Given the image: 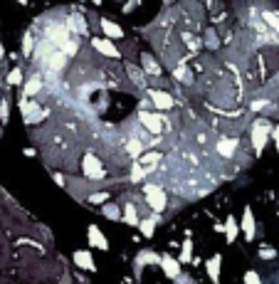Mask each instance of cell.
Masks as SVG:
<instances>
[{"instance_id": "1", "label": "cell", "mask_w": 279, "mask_h": 284, "mask_svg": "<svg viewBox=\"0 0 279 284\" xmlns=\"http://www.w3.org/2000/svg\"><path fill=\"white\" fill-rule=\"evenodd\" d=\"M143 193H146V203H148V208L153 210V215H161L168 208V198H166V191H163V188H158V185H153V183H146V185H143Z\"/></svg>"}, {"instance_id": "2", "label": "cell", "mask_w": 279, "mask_h": 284, "mask_svg": "<svg viewBox=\"0 0 279 284\" xmlns=\"http://www.w3.org/2000/svg\"><path fill=\"white\" fill-rule=\"evenodd\" d=\"M269 136H272L269 121H267V119L254 121V126H252V148H254V153H262V151H264V143H267Z\"/></svg>"}, {"instance_id": "3", "label": "cell", "mask_w": 279, "mask_h": 284, "mask_svg": "<svg viewBox=\"0 0 279 284\" xmlns=\"http://www.w3.org/2000/svg\"><path fill=\"white\" fill-rule=\"evenodd\" d=\"M82 173L89 180H104V166H102V158H97L94 153H86L82 158Z\"/></svg>"}, {"instance_id": "4", "label": "cell", "mask_w": 279, "mask_h": 284, "mask_svg": "<svg viewBox=\"0 0 279 284\" xmlns=\"http://www.w3.org/2000/svg\"><path fill=\"white\" fill-rule=\"evenodd\" d=\"M139 121L148 129V134H161L163 131V116L161 114H151V112H139Z\"/></svg>"}, {"instance_id": "5", "label": "cell", "mask_w": 279, "mask_h": 284, "mask_svg": "<svg viewBox=\"0 0 279 284\" xmlns=\"http://www.w3.org/2000/svg\"><path fill=\"white\" fill-rule=\"evenodd\" d=\"M148 97H151V102H153V107H156L158 112H168V109L175 107V99H173L168 91H163V89H153Z\"/></svg>"}, {"instance_id": "6", "label": "cell", "mask_w": 279, "mask_h": 284, "mask_svg": "<svg viewBox=\"0 0 279 284\" xmlns=\"http://www.w3.org/2000/svg\"><path fill=\"white\" fill-rule=\"evenodd\" d=\"M91 47H94L99 55L109 57V59H119V57H121V52L114 47V42L107 40V37H104V40H102V37H94V40H91Z\"/></svg>"}, {"instance_id": "7", "label": "cell", "mask_w": 279, "mask_h": 284, "mask_svg": "<svg viewBox=\"0 0 279 284\" xmlns=\"http://www.w3.org/2000/svg\"><path fill=\"white\" fill-rule=\"evenodd\" d=\"M86 235H89V245L91 247H99V250H109V240L104 237V232L99 230V225H89V230H86Z\"/></svg>"}, {"instance_id": "8", "label": "cell", "mask_w": 279, "mask_h": 284, "mask_svg": "<svg viewBox=\"0 0 279 284\" xmlns=\"http://www.w3.org/2000/svg\"><path fill=\"white\" fill-rule=\"evenodd\" d=\"M72 259H74V264H77L79 269H84V272H94V269H97V264H94L89 250H77V252L72 255Z\"/></svg>"}, {"instance_id": "9", "label": "cell", "mask_w": 279, "mask_h": 284, "mask_svg": "<svg viewBox=\"0 0 279 284\" xmlns=\"http://www.w3.org/2000/svg\"><path fill=\"white\" fill-rule=\"evenodd\" d=\"M161 269L166 272V277H170V279H175V277H180V264H178V259L170 255H161Z\"/></svg>"}, {"instance_id": "10", "label": "cell", "mask_w": 279, "mask_h": 284, "mask_svg": "<svg viewBox=\"0 0 279 284\" xmlns=\"http://www.w3.org/2000/svg\"><path fill=\"white\" fill-rule=\"evenodd\" d=\"M242 232H245V240H254V215H252V208L247 205L245 208V213H242Z\"/></svg>"}, {"instance_id": "11", "label": "cell", "mask_w": 279, "mask_h": 284, "mask_svg": "<svg viewBox=\"0 0 279 284\" xmlns=\"http://www.w3.org/2000/svg\"><path fill=\"white\" fill-rule=\"evenodd\" d=\"M205 267H208V277H210V282H213V284L220 282V267H223V257H220V255L210 257Z\"/></svg>"}, {"instance_id": "12", "label": "cell", "mask_w": 279, "mask_h": 284, "mask_svg": "<svg viewBox=\"0 0 279 284\" xmlns=\"http://www.w3.org/2000/svg\"><path fill=\"white\" fill-rule=\"evenodd\" d=\"M99 25H102V30H104V35H107V40H121L124 37V30H121V25H116V23H112V20H99Z\"/></svg>"}, {"instance_id": "13", "label": "cell", "mask_w": 279, "mask_h": 284, "mask_svg": "<svg viewBox=\"0 0 279 284\" xmlns=\"http://www.w3.org/2000/svg\"><path fill=\"white\" fill-rule=\"evenodd\" d=\"M121 220L126 223V225H131V227H139V210H136V205L134 203H126L124 205V215H121Z\"/></svg>"}, {"instance_id": "14", "label": "cell", "mask_w": 279, "mask_h": 284, "mask_svg": "<svg viewBox=\"0 0 279 284\" xmlns=\"http://www.w3.org/2000/svg\"><path fill=\"white\" fill-rule=\"evenodd\" d=\"M40 91H42V79H40V77H30L28 82H25V86L20 89V94H23L25 99L35 97V94H40Z\"/></svg>"}, {"instance_id": "15", "label": "cell", "mask_w": 279, "mask_h": 284, "mask_svg": "<svg viewBox=\"0 0 279 284\" xmlns=\"http://www.w3.org/2000/svg\"><path fill=\"white\" fill-rule=\"evenodd\" d=\"M158 215H151V218H141L139 220V230L143 232V237H153V232H156V225H158Z\"/></svg>"}, {"instance_id": "16", "label": "cell", "mask_w": 279, "mask_h": 284, "mask_svg": "<svg viewBox=\"0 0 279 284\" xmlns=\"http://www.w3.org/2000/svg\"><path fill=\"white\" fill-rule=\"evenodd\" d=\"M126 72H129V77H131V82H134V84H139L141 89L146 86V72L139 69L134 62H126Z\"/></svg>"}, {"instance_id": "17", "label": "cell", "mask_w": 279, "mask_h": 284, "mask_svg": "<svg viewBox=\"0 0 279 284\" xmlns=\"http://www.w3.org/2000/svg\"><path fill=\"white\" fill-rule=\"evenodd\" d=\"M218 151L223 158H232L235 151H237V139H220L218 141Z\"/></svg>"}, {"instance_id": "18", "label": "cell", "mask_w": 279, "mask_h": 284, "mask_svg": "<svg viewBox=\"0 0 279 284\" xmlns=\"http://www.w3.org/2000/svg\"><path fill=\"white\" fill-rule=\"evenodd\" d=\"M141 67H143L148 74H161V64L148 55V52H141Z\"/></svg>"}, {"instance_id": "19", "label": "cell", "mask_w": 279, "mask_h": 284, "mask_svg": "<svg viewBox=\"0 0 279 284\" xmlns=\"http://www.w3.org/2000/svg\"><path fill=\"white\" fill-rule=\"evenodd\" d=\"M161 262V255H156V252H151V250H143L136 255V269L143 267V264H158Z\"/></svg>"}, {"instance_id": "20", "label": "cell", "mask_w": 279, "mask_h": 284, "mask_svg": "<svg viewBox=\"0 0 279 284\" xmlns=\"http://www.w3.org/2000/svg\"><path fill=\"white\" fill-rule=\"evenodd\" d=\"M102 215L109 218V220H114V223H119V220H121V208H119L116 203H104V205H102Z\"/></svg>"}, {"instance_id": "21", "label": "cell", "mask_w": 279, "mask_h": 284, "mask_svg": "<svg viewBox=\"0 0 279 284\" xmlns=\"http://www.w3.org/2000/svg\"><path fill=\"white\" fill-rule=\"evenodd\" d=\"M237 232H240V225H237V220L230 215V218H227V223H225V235H227V242H235Z\"/></svg>"}, {"instance_id": "22", "label": "cell", "mask_w": 279, "mask_h": 284, "mask_svg": "<svg viewBox=\"0 0 279 284\" xmlns=\"http://www.w3.org/2000/svg\"><path fill=\"white\" fill-rule=\"evenodd\" d=\"M191 259H193V242H191V240H185V242H183V247H180L178 264H188Z\"/></svg>"}, {"instance_id": "23", "label": "cell", "mask_w": 279, "mask_h": 284, "mask_svg": "<svg viewBox=\"0 0 279 284\" xmlns=\"http://www.w3.org/2000/svg\"><path fill=\"white\" fill-rule=\"evenodd\" d=\"M143 148H146V146L141 143V139H131V141H129V146H126V151H129V156H131V158H141Z\"/></svg>"}, {"instance_id": "24", "label": "cell", "mask_w": 279, "mask_h": 284, "mask_svg": "<svg viewBox=\"0 0 279 284\" xmlns=\"http://www.w3.org/2000/svg\"><path fill=\"white\" fill-rule=\"evenodd\" d=\"M47 64H50V69H52V72H59V69L67 64V57L62 55V52H55V55H52V59H50Z\"/></svg>"}, {"instance_id": "25", "label": "cell", "mask_w": 279, "mask_h": 284, "mask_svg": "<svg viewBox=\"0 0 279 284\" xmlns=\"http://www.w3.org/2000/svg\"><path fill=\"white\" fill-rule=\"evenodd\" d=\"M77 50H79V42L77 40H67L62 47H59V52L64 57H72V55H77Z\"/></svg>"}, {"instance_id": "26", "label": "cell", "mask_w": 279, "mask_h": 284, "mask_svg": "<svg viewBox=\"0 0 279 284\" xmlns=\"http://www.w3.org/2000/svg\"><path fill=\"white\" fill-rule=\"evenodd\" d=\"M8 84H10V86H18V84H23V69H20V67H15V69H10V74H8Z\"/></svg>"}, {"instance_id": "27", "label": "cell", "mask_w": 279, "mask_h": 284, "mask_svg": "<svg viewBox=\"0 0 279 284\" xmlns=\"http://www.w3.org/2000/svg\"><path fill=\"white\" fill-rule=\"evenodd\" d=\"M8 119H10V102L3 99V102H0V121L8 124Z\"/></svg>"}, {"instance_id": "28", "label": "cell", "mask_w": 279, "mask_h": 284, "mask_svg": "<svg viewBox=\"0 0 279 284\" xmlns=\"http://www.w3.org/2000/svg\"><path fill=\"white\" fill-rule=\"evenodd\" d=\"M148 173H151L148 168H141L139 163H134V180H143V178H146Z\"/></svg>"}, {"instance_id": "29", "label": "cell", "mask_w": 279, "mask_h": 284, "mask_svg": "<svg viewBox=\"0 0 279 284\" xmlns=\"http://www.w3.org/2000/svg\"><path fill=\"white\" fill-rule=\"evenodd\" d=\"M245 284H262V279L254 269H250V272H245Z\"/></svg>"}, {"instance_id": "30", "label": "cell", "mask_w": 279, "mask_h": 284, "mask_svg": "<svg viewBox=\"0 0 279 284\" xmlns=\"http://www.w3.org/2000/svg\"><path fill=\"white\" fill-rule=\"evenodd\" d=\"M257 255L262 257V259H274V257H277V252H274L272 247H262V250H259Z\"/></svg>"}, {"instance_id": "31", "label": "cell", "mask_w": 279, "mask_h": 284, "mask_svg": "<svg viewBox=\"0 0 279 284\" xmlns=\"http://www.w3.org/2000/svg\"><path fill=\"white\" fill-rule=\"evenodd\" d=\"M109 198V196H107V193H91V203H102V205H104V200Z\"/></svg>"}, {"instance_id": "32", "label": "cell", "mask_w": 279, "mask_h": 284, "mask_svg": "<svg viewBox=\"0 0 279 284\" xmlns=\"http://www.w3.org/2000/svg\"><path fill=\"white\" fill-rule=\"evenodd\" d=\"M55 183L64 188V185H67V178H64V175H59V173H55Z\"/></svg>"}, {"instance_id": "33", "label": "cell", "mask_w": 279, "mask_h": 284, "mask_svg": "<svg viewBox=\"0 0 279 284\" xmlns=\"http://www.w3.org/2000/svg\"><path fill=\"white\" fill-rule=\"evenodd\" d=\"M272 139H274V148H277V153H279V126L272 131Z\"/></svg>"}, {"instance_id": "34", "label": "cell", "mask_w": 279, "mask_h": 284, "mask_svg": "<svg viewBox=\"0 0 279 284\" xmlns=\"http://www.w3.org/2000/svg\"><path fill=\"white\" fill-rule=\"evenodd\" d=\"M136 5H139V0H136V3H129V5H124V13H131Z\"/></svg>"}, {"instance_id": "35", "label": "cell", "mask_w": 279, "mask_h": 284, "mask_svg": "<svg viewBox=\"0 0 279 284\" xmlns=\"http://www.w3.org/2000/svg\"><path fill=\"white\" fill-rule=\"evenodd\" d=\"M0 57H3V47H0Z\"/></svg>"}]
</instances>
